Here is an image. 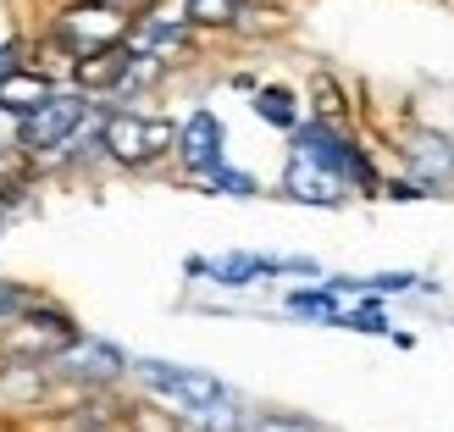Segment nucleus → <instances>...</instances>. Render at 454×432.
I'll use <instances>...</instances> for the list:
<instances>
[{
    "label": "nucleus",
    "instance_id": "1",
    "mask_svg": "<svg viewBox=\"0 0 454 432\" xmlns=\"http://www.w3.org/2000/svg\"><path fill=\"white\" fill-rule=\"evenodd\" d=\"M177 145V128L167 117H139V111H117L100 122V150L122 167H150Z\"/></svg>",
    "mask_w": 454,
    "mask_h": 432
},
{
    "label": "nucleus",
    "instance_id": "2",
    "mask_svg": "<svg viewBox=\"0 0 454 432\" xmlns=\"http://www.w3.org/2000/svg\"><path fill=\"white\" fill-rule=\"evenodd\" d=\"M83 117H89L83 95H51L17 117V145L22 150H67V139L83 128Z\"/></svg>",
    "mask_w": 454,
    "mask_h": 432
},
{
    "label": "nucleus",
    "instance_id": "3",
    "mask_svg": "<svg viewBox=\"0 0 454 432\" xmlns=\"http://www.w3.org/2000/svg\"><path fill=\"white\" fill-rule=\"evenodd\" d=\"M56 34H61V44H67L73 56H95V51H111V44L128 39V17H122L117 0H95V6L61 12Z\"/></svg>",
    "mask_w": 454,
    "mask_h": 432
},
{
    "label": "nucleus",
    "instance_id": "4",
    "mask_svg": "<svg viewBox=\"0 0 454 432\" xmlns=\"http://www.w3.org/2000/svg\"><path fill=\"white\" fill-rule=\"evenodd\" d=\"M145 382L155 394H167L177 399L184 411H200V405H211V399H227V389L211 377V372H189V366H161V360H145Z\"/></svg>",
    "mask_w": 454,
    "mask_h": 432
},
{
    "label": "nucleus",
    "instance_id": "5",
    "mask_svg": "<svg viewBox=\"0 0 454 432\" xmlns=\"http://www.w3.org/2000/svg\"><path fill=\"white\" fill-rule=\"evenodd\" d=\"M300 150L310 155V161H322L327 172H338V177H355V184H377L372 177V167L360 161V150L349 145V139H338V133L327 128V122H310V128H300Z\"/></svg>",
    "mask_w": 454,
    "mask_h": 432
},
{
    "label": "nucleus",
    "instance_id": "6",
    "mask_svg": "<svg viewBox=\"0 0 454 432\" xmlns=\"http://www.w3.org/2000/svg\"><path fill=\"white\" fill-rule=\"evenodd\" d=\"M177 161H184L189 172H211L222 167V122L211 117V111H194V117L177 128Z\"/></svg>",
    "mask_w": 454,
    "mask_h": 432
},
{
    "label": "nucleus",
    "instance_id": "7",
    "mask_svg": "<svg viewBox=\"0 0 454 432\" xmlns=\"http://www.w3.org/2000/svg\"><path fill=\"white\" fill-rule=\"evenodd\" d=\"M283 189L294 200H310V206H338V200H344V177L327 172L322 161H310L305 150H294V161L283 172Z\"/></svg>",
    "mask_w": 454,
    "mask_h": 432
},
{
    "label": "nucleus",
    "instance_id": "8",
    "mask_svg": "<svg viewBox=\"0 0 454 432\" xmlns=\"http://www.w3.org/2000/svg\"><path fill=\"white\" fill-rule=\"evenodd\" d=\"M56 366L61 372H73V377H117L122 372V355L111 350V344H78V338H67L61 355H56Z\"/></svg>",
    "mask_w": 454,
    "mask_h": 432
},
{
    "label": "nucleus",
    "instance_id": "9",
    "mask_svg": "<svg viewBox=\"0 0 454 432\" xmlns=\"http://www.w3.org/2000/svg\"><path fill=\"white\" fill-rule=\"evenodd\" d=\"M184 39H189V28H184V22H172V17H145L139 28H128V51L167 61L172 51H184Z\"/></svg>",
    "mask_w": 454,
    "mask_h": 432
},
{
    "label": "nucleus",
    "instance_id": "10",
    "mask_svg": "<svg viewBox=\"0 0 454 432\" xmlns=\"http://www.w3.org/2000/svg\"><path fill=\"white\" fill-rule=\"evenodd\" d=\"M56 89H51V78L44 73H28V67H12L6 78H0V106L12 111V117H22V111H34L39 100H51Z\"/></svg>",
    "mask_w": 454,
    "mask_h": 432
},
{
    "label": "nucleus",
    "instance_id": "11",
    "mask_svg": "<svg viewBox=\"0 0 454 432\" xmlns=\"http://www.w3.org/2000/svg\"><path fill=\"white\" fill-rule=\"evenodd\" d=\"M122 73H128V44H111V51L78 56V83L83 89H117Z\"/></svg>",
    "mask_w": 454,
    "mask_h": 432
},
{
    "label": "nucleus",
    "instance_id": "12",
    "mask_svg": "<svg viewBox=\"0 0 454 432\" xmlns=\"http://www.w3.org/2000/svg\"><path fill=\"white\" fill-rule=\"evenodd\" d=\"M411 167L421 172V184H449L454 177V150L443 139H433V133H421L411 145Z\"/></svg>",
    "mask_w": 454,
    "mask_h": 432
},
{
    "label": "nucleus",
    "instance_id": "13",
    "mask_svg": "<svg viewBox=\"0 0 454 432\" xmlns=\"http://www.w3.org/2000/svg\"><path fill=\"white\" fill-rule=\"evenodd\" d=\"M255 111H261L271 128H300V100H294L288 89H261V95H255Z\"/></svg>",
    "mask_w": 454,
    "mask_h": 432
},
{
    "label": "nucleus",
    "instance_id": "14",
    "mask_svg": "<svg viewBox=\"0 0 454 432\" xmlns=\"http://www.w3.org/2000/svg\"><path fill=\"white\" fill-rule=\"evenodd\" d=\"M189 427L194 432H244L233 399H211V405H200V411H189Z\"/></svg>",
    "mask_w": 454,
    "mask_h": 432
},
{
    "label": "nucleus",
    "instance_id": "15",
    "mask_svg": "<svg viewBox=\"0 0 454 432\" xmlns=\"http://www.w3.org/2000/svg\"><path fill=\"white\" fill-rule=\"evenodd\" d=\"M189 22H206V28H233V22H239V0H189Z\"/></svg>",
    "mask_w": 454,
    "mask_h": 432
},
{
    "label": "nucleus",
    "instance_id": "16",
    "mask_svg": "<svg viewBox=\"0 0 454 432\" xmlns=\"http://www.w3.org/2000/svg\"><path fill=\"white\" fill-rule=\"evenodd\" d=\"M222 283H249V278H261V271H278V261H255V255H233V261H222L211 266Z\"/></svg>",
    "mask_w": 454,
    "mask_h": 432
},
{
    "label": "nucleus",
    "instance_id": "17",
    "mask_svg": "<svg viewBox=\"0 0 454 432\" xmlns=\"http://www.w3.org/2000/svg\"><path fill=\"white\" fill-rule=\"evenodd\" d=\"M211 189H227V194H255V177H244V172H227V167H211V172H200Z\"/></svg>",
    "mask_w": 454,
    "mask_h": 432
},
{
    "label": "nucleus",
    "instance_id": "18",
    "mask_svg": "<svg viewBox=\"0 0 454 432\" xmlns=\"http://www.w3.org/2000/svg\"><path fill=\"white\" fill-rule=\"evenodd\" d=\"M244 432H322V427H310L300 416H261L255 427H244Z\"/></svg>",
    "mask_w": 454,
    "mask_h": 432
},
{
    "label": "nucleus",
    "instance_id": "19",
    "mask_svg": "<svg viewBox=\"0 0 454 432\" xmlns=\"http://www.w3.org/2000/svg\"><path fill=\"white\" fill-rule=\"evenodd\" d=\"M12 145H17V117L0 106V150H12Z\"/></svg>",
    "mask_w": 454,
    "mask_h": 432
},
{
    "label": "nucleus",
    "instance_id": "20",
    "mask_svg": "<svg viewBox=\"0 0 454 432\" xmlns=\"http://www.w3.org/2000/svg\"><path fill=\"white\" fill-rule=\"evenodd\" d=\"M12 67H17V51H0V78H6Z\"/></svg>",
    "mask_w": 454,
    "mask_h": 432
}]
</instances>
